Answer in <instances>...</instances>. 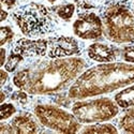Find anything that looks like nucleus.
<instances>
[{
	"mask_svg": "<svg viewBox=\"0 0 134 134\" xmlns=\"http://www.w3.org/2000/svg\"><path fill=\"white\" fill-rule=\"evenodd\" d=\"M87 66L81 57L38 59L13 76L15 87L29 94H55L68 88Z\"/></svg>",
	"mask_w": 134,
	"mask_h": 134,
	"instance_id": "obj_1",
	"label": "nucleus"
},
{
	"mask_svg": "<svg viewBox=\"0 0 134 134\" xmlns=\"http://www.w3.org/2000/svg\"><path fill=\"white\" fill-rule=\"evenodd\" d=\"M134 83V64L108 62L82 72L69 88L68 97L82 100L122 89Z\"/></svg>",
	"mask_w": 134,
	"mask_h": 134,
	"instance_id": "obj_2",
	"label": "nucleus"
},
{
	"mask_svg": "<svg viewBox=\"0 0 134 134\" xmlns=\"http://www.w3.org/2000/svg\"><path fill=\"white\" fill-rule=\"evenodd\" d=\"M52 9L42 3L30 2L17 8L13 14V20L26 38H41L52 33L57 19Z\"/></svg>",
	"mask_w": 134,
	"mask_h": 134,
	"instance_id": "obj_3",
	"label": "nucleus"
},
{
	"mask_svg": "<svg viewBox=\"0 0 134 134\" xmlns=\"http://www.w3.org/2000/svg\"><path fill=\"white\" fill-rule=\"evenodd\" d=\"M103 35L117 44L134 43V14L125 3L105 7L101 14Z\"/></svg>",
	"mask_w": 134,
	"mask_h": 134,
	"instance_id": "obj_4",
	"label": "nucleus"
},
{
	"mask_svg": "<svg viewBox=\"0 0 134 134\" xmlns=\"http://www.w3.org/2000/svg\"><path fill=\"white\" fill-rule=\"evenodd\" d=\"M119 108L120 107L115 100L106 97L76 101L71 107L72 114L81 124H97L108 121L118 115Z\"/></svg>",
	"mask_w": 134,
	"mask_h": 134,
	"instance_id": "obj_5",
	"label": "nucleus"
},
{
	"mask_svg": "<svg viewBox=\"0 0 134 134\" xmlns=\"http://www.w3.org/2000/svg\"><path fill=\"white\" fill-rule=\"evenodd\" d=\"M33 111L40 124L47 129L59 133H77L81 131V122L76 117L59 106L39 104Z\"/></svg>",
	"mask_w": 134,
	"mask_h": 134,
	"instance_id": "obj_6",
	"label": "nucleus"
},
{
	"mask_svg": "<svg viewBox=\"0 0 134 134\" xmlns=\"http://www.w3.org/2000/svg\"><path fill=\"white\" fill-rule=\"evenodd\" d=\"M73 32L82 40H101L103 37L102 18L94 12L81 13L73 23Z\"/></svg>",
	"mask_w": 134,
	"mask_h": 134,
	"instance_id": "obj_7",
	"label": "nucleus"
},
{
	"mask_svg": "<svg viewBox=\"0 0 134 134\" xmlns=\"http://www.w3.org/2000/svg\"><path fill=\"white\" fill-rule=\"evenodd\" d=\"M48 58H68L72 56H77L82 54V47L79 41L72 37L57 36L47 39Z\"/></svg>",
	"mask_w": 134,
	"mask_h": 134,
	"instance_id": "obj_8",
	"label": "nucleus"
},
{
	"mask_svg": "<svg viewBox=\"0 0 134 134\" xmlns=\"http://www.w3.org/2000/svg\"><path fill=\"white\" fill-rule=\"evenodd\" d=\"M47 39H28L21 38L14 42L12 51L19 54L25 60L37 57H44L47 55Z\"/></svg>",
	"mask_w": 134,
	"mask_h": 134,
	"instance_id": "obj_9",
	"label": "nucleus"
},
{
	"mask_svg": "<svg viewBox=\"0 0 134 134\" xmlns=\"http://www.w3.org/2000/svg\"><path fill=\"white\" fill-rule=\"evenodd\" d=\"M120 51L116 46L107 45L104 43H92L87 48L88 57L93 61L100 63H108L115 62L116 59L120 56Z\"/></svg>",
	"mask_w": 134,
	"mask_h": 134,
	"instance_id": "obj_10",
	"label": "nucleus"
},
{
	"mask_svg": "<svg viewBox=\"0 0 134 134\" xmlns=\"http://www.w3.org/2000/svg\"><path fill=\"white\" fill-rule=\"evenodd\" d=\"M38 121V118L31 114L21 113L13 117L10 124L15 134H35L41 132Z\"/></svg>",
	"mask_w": 134,
	"mask_h": 134,
	"instance_id": "obj_11",
	"label": "nucleus"
},
{
	"mask_svg": "<svg viewBox=\"0 0 134 134\" xmlns=\"http://www.w3.org/2000/svg\"><path fill=\"white\" fill-rule=\"evenodd\" d=\"M114 100L122 109L134 106V84L125 87L121 91L117 92L114 97Z\"/></svg>",
	"mask_w": 134,
	"mask_h": 134,
	"instance_id": "obj_12",
	"label": "nucleus"
},
{
	"mask_svg": "<svg viewBox=\"0 0 134 134\" xmlns=\"http://www.w3.org/2000/svg\"><path fill=\"white\" fill-rule=\"evenodd\" d=\"M118 126L126 133H134V106L129 107L118 120Z\"/></svg>",
	"mask_w": 134,
	"mask_h": 134,
	"instance_id": "obj_13",
	"label": "nucleus"
},
{
	"mask_svg": "<svg viewBox=\"0 0 134 134\" xmlns=\"http://www.w3.org/2000/svg\"><path fill=\"white\" fill-rule=\"evenodd\" d=\"M77 2L81 8L84 9H92V8H100V7H108L110 4L116 3H127L131 0H74Z\"/></svg>",
	"mask_w": 134,
	"mask_h": 134,
	"instance_id": "obj_14",
	"label": "nucleus"
},
{
	"mask_svg": "<svg viewBox=\"0 0 134 134\" xmlns=\"http://www.w3.org/2000/svg\"><path fill=\"white\" fill-rule=\"evenodd\" d=\"M82 133H109L114 134L118 133L117 128L111 124H103V122H97L94 125H90L85 127L81 130Z\"/></svg>",
	"mask_w": 134,
	"mask_h": 134,
	"instance_id": "obj_15",
	"label": "nucleus"
},
{
	"mask_svg": "<svg viewBox=\"0 0 134 134\" xmlns=\"http://www.w3.org/2000/svg\"><path fill=\"white\" fill-rule=\"evenodd\" d=\"M52 11L57 15L60 19L64 21H69L75 12V4L73 3H65V4H59L52 8Z\"/></svg>",
	"mask_w": 134,
	"mask_h": 134,
	"instance_id": "obj_16",
	"label": "nucleus"
},
{
	"mask_svg": "<svg viewBox=\"0 0 134 134\" xmlns=\"http://www.w3.org/2000/svg\"><path fill=\"white\" fill-rule=\"evenodd\" d=\"M25 59L21 57V56L15 52H13L11 49L10 52V55L8 56V59H7V62L5 64L3 65L4 66V70H7L9 73H13L16 71V69L19 66V64L23 62Z\"/></svg>",
	"mask_w": 134,
	"mask_h": 134,
	"instance_id": "obj_17",
	"label": "nucleus"
},
{
	"mask_svg": "<svg viewBox=\"0 0 134 134\" xmlns=\"http://www.w3.org/2000/svg\"><path fill=\"white\" fill-rule=\"evenodd\" d=\"M16 113V108L12 103H1L0 106V120L3 121L5 119H9Z\"/></svg>",
	"mask_w": 134,
	"mask_h": 134,
	"instance_id": "obj_18",
	"label": "nucleus"
},
{
	"mask_svg": "<svg viewBox=\"0 0 134 134\" xmlns=\"http://www.w3.org/2000/svg\"><path fill=\"white\" fill-rule=\"evenodd\" d=\"M14 38V32L9 26H2L0 28V45L3 46L7 43H10Z\"/></svg>",
	"mask_w": 134,
	"mask_h": 134,
	"instance_id": "obj_19",
	"label": "nucleus"
},
{
	"mask_svg": "<svg viewBox=\"0 0 134 134\" xmlns=\"http://www.w3.org/2000/svg\"><path fill=\"white\" fill-rule=\"evenodd\" d=\"M120 57L127 63H134V45H126L122 47Z\"/></svg>",
	"mask_w": 134,
	"mask_h": 134,
	"instance_id": "obj_20",
	"label": "nucleus"
},
{
	"mask_svg": "<svg viewBox=\"0 0 134 134\" xmlns=\"http://www.w3.org/2000/svg\"><path fill=\"white\" fill-rule=\"evenodd\" d=\"M28 94L29 93L26 92L25 90H21V89H19V90H16V91H14L12 94H11L10 96V99L12 100V101H14V102H17L18 104L25 105L29 101Z\"/></svg>",
	"mask_w": 134,
	"mask_h": 134,
	"instance_id": "obj_21",
	"label": "nucleus"
},
{
	"mask_svg": "<svg viewBox=\"0 0 134 134\" xmlns=\"http://www.w3.org/2000/svg\"><path fill=\"white\" fill-rule=\"evenodd\" d=\"M13 129L11 124H5V122H1L0 124V134H13Z\"/></svg>",
	"mask_w": 134,
	"mask_h": 134,
	"instance_id": "obj_22",
	"label": "nucleus"
},
{
	"mask_svg": "<svg viewBox=\"0 0 134 134\" xmlns=\"http://www.w3.org/2000/svg\"><path fill=\"white\" fill-rule=\"evenodd\" d=\"M0 77H1L0 85H1V87H3L7 84V82L9 81V72L7 70H1L0 71Z\"/></svg>",
	"mask_w": 134,
	"mask_h": 134,
	"instance_id": "obj_23",
	"label": "nucleus"
},
{
	"mask_svg": "<svg viewBox=\"0 0 134 134\" xmlns=\"http://www.w3.org/2000/svg\"><path fill=\"white\" fill-rule=\"evenodd\" d=\"M1 3H2V7H5L8 10H11L16 5L17 0H1Z\"/></svg>",
	"mask_w": 134,
	"mask_h": 134,
	"instance_id": "obj_24",
	"label": "nucleus"
},
{
	"mask_svg": "<svg viewBox=\"0 0 134 134\" xmlns=\"http://www.w3.org/2000/svg\"><path fill=\"white\" fill-rule=\"evenodd\" d=\"M7 62V52H5V48H1V65L3 66Z\"/></svg>",
	"mask_w": 134,
	"mask_h": 134,
	"instance_id": "obj_25",
	"label": "nucleus"
},
{
	"mask_svg": "<svg viewBox=\"0 0 134 134\" xmlns=\"http://www.w3.org/2000/svg\"><path fill=\"white\" fill-rule=\"evenodd\" d=\"M5 98H7V96H5V90L2 88V89H1V97H0V102L3 103L4 100H5Z\"/></svg>",
	"mask_w": 134,
	"mask_h": 134,
	"instance_id": "obj_26",
	"label": "nucleus"
},
{
	"mask_svg": "<svg viewBox=\"0 0 134 134\" xmlns=\"http://www.w3.org/2000/svg\"><path fill=\"white\" fill-rule=\"evenodd\" d=\"M7 17H8V12L4 9H2V11H1V21H4Z\"/></svg>",
	"mask_w": 134,
	"mask_h": 134,
	"instance_id": "obj_27",
	"label": "nucleus"
},
{
	"mask_svg": "<svg viewBox=\"0 0 134 134\" xmlns=\"http://www.w3.org/2000/svg\"><path fill=\"white\" fill-rule=\"evenodd\" d=\"M47 1H48L49 3H54V2L56 1V0H47Z\"/></svg>",
	"mask_w": 134,
	"mask_h": 134,
	"instance_id": "obj_28",
	"label": "nucleus"
},
{
	"mask_svg": "<svg viewBox=\"0 0 134 134\" xmlns=\"http://www.w3.org/2000/svg\"><path fill=\"white\" fill-rule=\"evenodd\" d=\"M132 12H133V14H134V3H133V7H132Z\"/></svg>",
	"mask_w": 134,
	"mask_h": 134,
	"instance_id": "obj_29",
	"label": "nucleus"
}]
</instances>
